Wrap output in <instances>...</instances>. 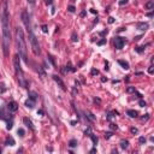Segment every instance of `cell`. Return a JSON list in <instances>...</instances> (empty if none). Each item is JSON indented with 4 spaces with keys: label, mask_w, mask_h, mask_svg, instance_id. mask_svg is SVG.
<instances>
[{
    "label": "cell",
    "mask_w": 154,
    "mask_h": 154,
    "mask_svg": "<svg viewBox=\"0 0 154 154\" xmlns=\"http://www.w3.org/2000/svg\"><path fill=\"white\" fill-rule=\"evenodd\" d=\"M143 48H145V47H137V48H136V52H138V53H141V52L143 51Z\"/></svg>",
    "instance_id": "8d00e7d4"
},
{
    "label": "cell",
    "mask_w": 154,
    "mask_h": 154,
    "mask_svg": "<svg viewBox=\"0 0 154 154\" xmlns=\"http://www.w3.org/2000/svg\"><path fill=\"white\" fill-rule=\"evenodd\" d=\"M138 105H140L141 107H145V106H146V102H145L143 100H140V102H138Z\"/></svg>",
    "instance_id": "f1b7e54d"
},
{
    "label": "cell",
    "mask_w": 154,
    "mask_h": 154,
    "mask_svg": "<svg viewBox=\"0 0 154 154\" xmlns=\"http://www.w3.org/2000/svg\"><path fill=\"white\" fill-rule=\"evenodd\" d=\"M128 147H129V141L128 140H122L120 141V148L122 149H127Z\"/></svg>",
    "instance_id": "5bb4252c"
},
{
    "label": "cell",
    "mask_w": 154,
    "mask_h": 154,
    "mask_svg": "<svg viewBox=\"0 0 154 154\" xmlns=\"http://www.w3.org/2000/svg\"><path fill=\"white\" fill-rule=\"evenodd\" d=\"M153 65H150L149 66V69H148V72H149V74H153V71H154V69H153Z\"/></svg>",
    "instance_id": "d6a6232c"
},
{
    "label": "cell",
    "mask_w": 154,
    "mask_h": 154,
    "mask_svg": "<svg viewBox=\"0 0 154 154\" xmlns=\"http://www.w3.org/2000/svg\"><path fill=\"white\" fill-rule=\"evenodd\" d=\"M110 127H111V129H117V128H118L117 125H115V124H111Z\"/></svg>",
    "instance_id": "7bdbcfd3"
},
{
    "label": "cell",
    "mask_w": 154,
    "mask_h": 154,
    "mask_svg": "<svg viewBox=\"0 0 154 154\" xmlns=\"http://www.w3.org/2000/svg\"><path fill=\"white\" fill-rule=\"evenodd\" d=\"M28 32V36H29V41H30V45H32V49L34 52L35 55H40V46H39V41L36 39L35 34L33 32V28H28L27 29Z\"/></svg>",
    "instance_id": "277c9868"
},
{
    "label": "cell",
    "mask_w": 154,
    "mask_h": 154,
    "mask_svg": "<svg viewBox=\"0 0 154 154\" xmlns=\"http://www.w3.org/2000/svg\"><path fill=\"white\" fill-rule=\"evenodd\" d=\"M28 3H29V4L30 5H35V3H36V0H27Z\"/></svg>",
    "instance_id": "d590c367"
},
{
    "label": "cell",
    "mask_w": 154,
    "mask_h": 154,
    "mask_svg": "<svg viewBox=\"0 0 154 154\" xmlns=\"http://www.w3.org/2000/svg\"><path fill=\"white\" fill-rule=\"evenodd\" d=\"M118 64L123 67V69H125V70H128V69L130 67V66H129V63L125 61V60H118Z\"/></svg>",
    "instance_id": "8fae6325"
},
{
    "label": "cell",
    "mask_w": 154,
    "mask_h": 154,
    "mask_svg": "<svg viewBox=\"0 0 154 154\" xmlns=\"http://www.w3.org/2000/svg\"><path fill=\"white\" fill-rule=\"evenodd\" d=\"M72 41H74V42H77V41H78V35H77L76 33L72 34Z\"/></svg>",
    "instance_id": "7402d4cb"
},
{
    "label": "cell",
    "mask_w": 154,
    "mask_h": 154,
    "mask_svg": "<svg viewBox=\"0 0 154 154\" xmlns=\"http://www.w3.org/2000/svg\"><path fill=\"white\" fill-rule=\"evenodd\" d=\"M149 118V115H145V117H142V120H148Z\"/></svg>",
    "instance_id": "ab89813d"
},
{
    "label": "cell",
    "mask_w": 154,
    "mask_h": 154,
    "mask_svg": "<svg viewBox=\"0 0 154 154\" xmlns=\"http://www.w3.org/2000/svg\"><path fill=\"white\" fill-rule=\"evenodd\" d=\"M39 74L41 75V77H42V78L45 77V72H44V69H42V67H39Z\"/></svg>",
    "instance_id": "484cf974"
},
{
    "label": "cell",
    "mask_w": 154,
    "mask_h": 154,
    "mask_svg": "<svg viewBox=\"0 0 154 154\" xmlns=\"http://www.w3.org/2000/svg\"><path fill=\"white\" fill-rule=\"evenodd\" d=\"M37 115L42 116V115H44V111H42V110H39V111H37Z\"/></svg>",
    "instance_id": "b9f144b4"
},
{
    "label": "cell",
    "mask_w": 154,
    "mask_h": 154,
    "mask_svg": "<svg viewBox=\"0 0 154 154\" xmlns=\"http://www.w3.org/2000/svg\"><path fill=\"white\" fill-rule=\"evenodd\" d=\"M17 134L19 135L20 137H23V136H24V134H25V132H24V130H23V129H18V131H17Z\"/></svg>",
    "instance_id": "cb8c5ba5"
},
{
    "label": "cell",
    "mask_w": 154,
    "mask_h": 154,
    "mask_svg": "<svg viewBox=\"0 0 154 154\" xmlns=\"http://www.w3.org/2000/svg\"><path fill=\"white\" fill-rule=\"evenodd\" d=\"M127 115L129 116V117H131V118H136V117H137V112L135 110H128Z\"/></svg>",
    "instance_id": "7c38bea8"
},
{
    "label": "cell",
    "mask_w": 154,
    "mask_h": 154,
    "mask_svg": "<svg viewBox=\"0 0 154 154\" xmlns=\"http://www.w3.org/2000/svg\"><path fill=\"white\" fill-rule=\"evenodd\" d=\"M138 142L141 143V145L146 143V138H145V137H140V138H138Z\"/></svg>",
    "instance_id": "4316f807"
},
{
    "label": "cell",
    "mask_w": 154,
    "mask_h": 154,
    "mask_svg": "<svg viewBox=\"0 0 154 154\" xmlns=\"http://www.w3.org/2000/svg\"><path fill=\"white\" fill-rule=\"evenodd\" d=\"M137 29L141 30V32H145L148 29V23H145V22H141V23L137 24Z\"/></svg>",
    "instance_id": "ba28073f"
},
{
    "label": "cell",
    "mask_w": 154,
    "mask_h": 154,
    "mask_svg": "<svg viewBox=\"0 0 154 154\" xmlns=\"http://www.w3.org/2000/svg\"><path fill=\"white\" fill-rule=\"evenodd\" d=\"M128 4V0H120V1H119V5H120V6H123V5H127Z\"/></svg>",
    "instance_id": "83f0119b"
},
{
    "label": "cell",
    "mask_w": 154,
    "mask_h": 154,
    "mask_svg": "<svg viewBox=\"0 0 154 154\" xmlns=\"http://www.w3.org/2000/svg\"><path fill=\"white\" fill-rule=\"evenodd\" d=\"M113 22H115V18H112V17H110V18H108V23L112 24Z\"/></svg>",
    "instance_id": "60d3db41"
},
{
    "label": "cell",
    "mask_w": 154,
    "mask_h": 154,
    "mask_svg": "<svg viewBox=\"0 0 154 154\" xmlns=\"http://www.w3.org/2000/svg\"><path fill=\"white\" fill-rule=\"evenodd\" d=\"M0 152H1V149H0Z\"/></svg>",
    "instance_id": "bcb514c9"
},
{
    "label": "cell",
    "mask_w": 154,
    "mask_h": 154,
    "mask_svg": "<svg viewBox=\"0 0 154 154\" xmlns=\"http://www.w3.org/2000/svg\"><path fill=\"white\" fill-rule=\"evenodd\" d=\"M67 10H69V12H75L76 8L74 7V6H69V7H67Z\"/></svg>",
    "instance_id": "f546056e"
},
{
    "label": "cell",
    "mask_w": 154,
    "mask_h": 154,
    "mask_svg": "<svg viewBox=\"0 0 154 154\" xmlns=\"http://www.w3.org/2000/svg\"><path fill=\"white\" fill-rule=\"evenodd\" d=\"M124 44H125V40L123 39V37H119L118 36V37L115 39V45H116V48H117V49H122Z\"/></svg>",
    "instance_id": "5b68a950"
},
{
    "label": "cell",
    "mask_w": 154,
    "mask_h": 154,
    "mask_svg": "<svg viewBox=\"0 0 154 154\" xmlns=\"http://www.w3.org/2000/svg\"><path fill=\"white\" fill-rule=\"evenodd\" d=\"M0 22H1V34H3V51L4 55H8L10 41H11V30H10V13H8L7 0H3L0 5Z\"/></svg>",
    "instance_id": "6da1fadb"
},
{
    "label": "cell",
    "mask_w": 154,
    "mask_h": 154,
    "mask_svg": "<svg viewBox=\"0 0 154 154\" xmlns=\"http://www.w3.org/2000/svg\"><path fill=\"white\" fill-rule=\"evenodd\" d=\"M98 74H99V71H98V70H95V69H93V70H91V75H98Z\"/></svg>",
    "instance_id": "e575fe53"
},
{
    "label": "cell",
    "mask_w": 154,
    "mask_h": 154,
    "mask_svg": "<svg viewBox=\"0 0 154 154\" xmlns=\"http://www.w3.org/2000/svg\"><path fill=\"white\" fill-rule=\"evenodd\" d=\"M7 110L10 111V112H16V111L18 110V105H17L16 101H10V102L7 104Z\"/></svg>",
    "instance_id": "8992f818"
},
{
    "label": "cell",
    "mask_w": 154,
    "mask_h": 154,
    "mask_svg": "<svg viewBox=\"0 0 154 154\" xmlns=\"http://www.w3.org/2000/svg\"><path fill=\"white\" fill-rule=\"evenodd\" d=\"M75 70H76V69H74V67L71 66V64L69 63V64H67V65H66V69L64 70V72H69V71H72V72H74V71H75Z\"/></svg>",
    "instance_id": "ac0fdd59"
},
{
    "label": "cell",
    "mask_w": 154,
    "mask_h": 154,
    "mask_svg": "<svg viewBox=\"0 0 154 154\" xmlns=\"http://www.w3.org/2000/svg\"><path fill=\"white\" fill-rule=\"evenodd\" d=\"M89 136H90V138H91V141H93V143H94V145H96V143H98V137H95V136H94L93 134H90Z\"/></svg>",
    "instance_id": "44dd1931"
},
{
    "label": "cell",
    "mask_w": 154,
    "mask_h": 154,
    "mask_svg": "<svg viewBox=\"0 0 154 154\" xmlns=\"http://www.w3.org/2000/svg\"><path fill=\"white\" fill-rule=\"evenodd\" d=\"M29 99H32L33 101H36L37 100V94L35 91H29Z\"/></svg>",
    "instance_id": "e0dca14e"
},
{
    "label": "cell",
    "mask_w": 154,
    "mask_h": 154,
    "mask_svg": "<svg viewBox=\"0 0 154 154\" xmlns=\"http://www.w3.org/2000/svg\"><path fill=\"white\" fill-rule=\"evenodd\" d=\"M84 134H86V135H88V136H89V135L91 134V131H90V129H87V130L84 131Z\"/></svg>",
    "instance_id": "74e56055"
},
{
    "label": "cell",
    "mask_w": 154,
    "mask_h": 154,
    "mask_svg": "<svg viewBox=\"0 0 154 154\" xmlns=\"http://www.w3.org/2000/svg\"><path fill=\"white\" fill-rule=\"evenodd\" d=\"M105 42H106V39H102L101 41H99V44H98V45H100V46H101V45H104Z\"/></svg>",
    "instance_id": "f35d334b"
},
{
    "label": "cell",
    "mask_w": 154,
    "mask_h": 154,
    "mask_svg": "<svg viewBox=\"0 0 154 154\" xmlns=\"http://www.w3.org/2000/svg\"><path fill=\"white\" fill-rule=\"evenodd\" d=\"M6 113H5V108L4 107H0V119H4V120H7V117H6Z\"/></svg>",
    "instance_id": "4fadbf2b"
},
{
    "label": "cell",
    "mask_w": 154,
    "mask_h": 154,
    "mask_svg": "<svg viewBox=\"0 0 154 154\" xmlns=\"http://www.w3.org/2000/svg\"><path fill=\"white\" fill-rule=\"evenodd\" d=\"M95 152H96V149H95V148H93V149L90 150V153H95Z\"/></svg>",
    "instance_id": "ee69618b"
},
{
    "label": "cell",
    "mask_w": 154,
    "mask_h": 154,
    "mask_svg": "<svg viewBox=\"0 0 154 154\" xmlns=\"http://www.w3.org/2000/svg\"><path fill=\"white\" fill-rule=\"evenodd\" d=\"M111 136H112V132H106L105 134V138H110Z\"/></svg>",
    "instance_id": "836d02e7"
},
{
    "label": "cell",
    "mask_w": 154,
    "mask_h": 154,
    "mask_svg": "<svg viewBox=\"0 0 154 154\" xmlns=\"http://www.w3.org/2000/svg\"><path fill=\"white\" fill-rule=\"evenodd\" d=\"M13 67H15V72H16L18 81H19L20 86H23L24 88H27V82L24 81V76L23 71H22V67H20V59H19V54H16L13 57Z\"/></svg>",
    "instance_id": "3957f363"
},
{
    "label": "cell",
    "mask_w": 154,
    "mask_h": 154,
    "mask_svg": "<svg viewBox=\"0 0 154 154\" xmlns=\"http://www.w3.org/2000/svg\"><path fill=\"white\" fill-rule=\"evenodd\" d=\"M15 140H13V137H11V136H7L6 137V140H5V145L6 146H15Z\"/></svg>",
    "instance_id": "9c48e42d"
},
{
    "label": "cell",
    "mask_w": 154,
    "mask_h": 154,
    "mask_svg": "<svg viewBox=\"0 0 154 154\" xmlns=\"http://www.w3.org/2000/svg\"><path fill=\"white\" fill-rule=\"evenodd\" d=\"M16 46H17L18 52H19V58H22L25 63H28L25 37H24V33L20 28H17L16 29Z\"/></svg>",
    "instance_id": "7a4b0ae2"
},
{
    "label": "cell",
    "mask_w": 154,
    "mask_h": 154,
    "mask_svg": "<svg viewBox=\"0 0 154 154\" xmlns=\"http://www.w3.org/2000/svg\"><path fill=\"white\" fill-rule=\"evenodd\" d=\"M69 146H70V147H76V146H77V141H76V140H70Z\"/></svg>",
    "instance_id": "ffe728a7"
},
{
    "label": "cell",
    "mask_w": 154,
    "mask_h": 154,
    "mask_svg": "<svg viewBox=\"0 0 154 154\" xmlns=\"http://www.w3.org/2000/svg\"><path fill=\"white\" fill-rule=\"evenodd\" d=\"M127 91H128V93H136V89H135L134 87H129L127 89Z\"/></svg>",
    "instance_id": "d4e9b609"
},
{
    "label": "cell",
    "mask_w": 154,
    "mask_h": 154,
    "mask_svg": "<svg viewBox=\"0 0 154 154\" xmlns=\"http://www.w3.org/2000/svg\"><path fill=\"white\" fill-rule=\"evenodd\" d=\"M71 1H76V0H71Z\"/></svg>",
    "instance_id": "f6af8a7d"
},
{
    "label": "cell",
    "mask_w": 154,
    "mask_h": 154,
    "mask_svg": "<svg viewBox=\"0 0 154 154\" xmlns=\"http://www.w3.org/2000/svg\"><path fill=\"white\" fill-rule=\"evenodd\" d=\"M153 7H154V3L153 1H148L146 4V8L147 10H153Z\"/></svg>",
    "instance_id": "d6986e66"
},
{
    "label": "cell",
    "mask_w": 154,
    "mask_h": 154,
    "mask_svg": "<svg viewBox=\"0 0 154 154\" xmlns=\"http://www.w3.org/2000/svg\"><path fill=\"white\" fill-rule=\"evenodd\" d=\"M25 106L29 107V108H34V105H35V101H33L32 99H28L27 101H25Z\"/></svg>",
    "instance_id": "9a60e30c"
},
{
    "label": "cell",
    "mask_w": 154,
    "mask_h": 154,
    "mask_svg": "<svg viewBox=\"0 0 154 154\" xmlns=\"http://www.w3.org/2000/svg\"><path fill=\"white\" fill-rule=\"evenodd\" d=\"M130 131H131V132H132V134H137V129H136V128H131V129H130Z\"/></svg>",
    "instance_id": "1f68e13d"
},
{
    "label": "cell",
    "mask_w": 154,
    "mask_h": 154,
    "mask_svg": "<svg viewBox=\"0 0 154 154\" xmlns=\"http://www.w3.org/2000/svg\"><path fill=\"white\" fill-rule=\"evenodd\" d=\"M23 123H24V124H25V125H27L28 128H30L32 130H34V125H33L32 120H30V119H29V118H24V119H23Z\"/></svg>",
    "instance_id": "30bf717a"
},
{
    "label": "cell",
    "mask_w": 154,
    "mask_h": 154,
    "mask_svg": "<svg viewBox=\"0 0 154 154\" xmlns=\"http://www.w3.org/2000/svg\"><path fill=\"white\" fill-rule=\"evenodd\" d=\"M12 127H13V123H12V120H10V122L7 120V127H6V129H7V130H11Z\"/></svg>",
    "instance_id": "603a6c76"
},
{
    "label": "cell",
    "mask_w": 154,
    "mask_h": 154,
    "mask_svg": "<svg viewBox=\"0 0 154 154\" xmlns=\"http://www.w3.org/2000/svg\"><path fill=\"white\" fill-rule=\"evenodd\" d=\"M86 116H87V118L90 120V122H94L95 120V117H94V115L91 113V112H89V111H86Z\"/></svg>",
    "instance_id": "2e32d148"
},
{
    "label": "cell",
    "mask_w": 154,
    "mask_h": 154,
    "mask_svg": "<svg viewBox=\"0 0 154 154\" xmlns=\"http://www.w3.org/2000/svg\"><path fill=\"white\" fill-rule=\"evenodd\" d=\"M53 79H54L55 82H57L58 84H59V87L61 88L63 90H65V89H66V88H65V84H64V82H63V81H61V79H60L57 75H53Z\"/></svg>",
    "instance_id": "52a82bcc"
},
{
    "label": "cell",
    "mask_w": 154,
    "mask_h": 154,
    "mask_svg": "<svg viewBox=\"0 0 154 154\" xmlns=\"http://www.w3.org/2000/svg\"><path fill=\"white\" fill-rule=\"evenodd\" d=\"M41 28H42V32H44V33H48L47 25H42V27H41Z\"/></svg>",
    "instance_id": "4dcf8cb0"
}]
</instances>
